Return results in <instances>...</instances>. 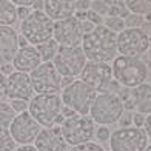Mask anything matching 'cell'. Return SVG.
I'll return each mask as SVG.
<instances>
[{"label":"cell","instance_id":"obj_1","mask_svg":"<svg viewBox=\"0 0 151 151\" xmlns=\"http://www.w3.org/2000/svg\"><path fill=\"white\" fill-rule=\"evenodd\" d=\"M82 50L90 62L108 63L117 52V36L104 25L96 26L90 34H83Z\"/></svg>","mask_w":151,"mask_h":151},{"label":"cell","instance_id":"obj_2","mask_svg":"<svg viewBox=\"0 0 151 151\" xmlns=\"http://www.w3.org/2000/svg\"><path fill=\"white\" fill-rule=\"evenodd\" d=\"M111 70L114 80L125 88H136L145 83L148 76V68L145 62L136 57H116Z\"/></svg>","mask_w":151,"mask_h":151},{"label":"cell","instance_id":"obj_3","mask_svg":"<svg viewBox=\"0 0 151 151\" xmlns=\"http://www.w3.org/2000/svg\"><path fill=\"white\" fill-rule=\"evenodd\" d=\"M62 108L63 104L59 94H37L28 104V113L39 125L50 128L62 114Z\"/></svg>","mask_w":151,"mask_h":151},{"label":"cell","instance_id":"obj_4","mask_svg":"<svg viewBox=\"0 0 151 151\" xmlns=\"http://www.w3.org/2000/svg\"><path fill=\"white\" fill-rule=\"evenodd\" d=\"M97 91L91 88L90 85H86L82 80H74L70 86L63 88L62 93V104L63 106L71 108L76 114L80 116H86L91 109V105L96 99Z\"/></svg>","mask_w":151,"mask_h":151},{"label":"cell","instance_id":"obj_5","mask_svg":"<svg viewBox=\"0 0 151 151\" xmlns=\"http://www.w3.org/2000/svg\"><path fill=\"white\" fill-rule=\"evenodd\" d=\"M54 22L43 11H34L20 23L22 36L28 40V43L42 45L52 37Z\"/></svg>","mask_w":151,"mask_h":151},{"label":"cell","instance_id":"obj_6","mask_svg":"<svg viewBox=\"0 0 151 151\" xmlns=\"http://www.w3.org/2000/svg\"><path fill=\"white\" fill-rule=\"evenodd\" d=\"M90 113H91V119L96 123L111 125L123 116V104L116 94L100 93L96 96Z\"/></svg>","mask_w":151,"mask_h":151},{"label":"cell","instance_id":"obj_7","mask_svg":"<svg viewBox=\"0 0 151 151\" xmlns=\"http://www.w3.org/2000/svg\"><path fill=\"white\" fill-rule=\"evenodd\" d=\"M62 136L66 142V145L77 147L82 143H86L94 136V120L88 116H74V117L65 119L60 125Z\"/></svg>","mask_w":151,"mask_h":151},{"label":"cell","instance_id":"obj_8","mask_svg":"<svg viewBox=\"0 0 151 151\" xmlns=\"http://www.w3.org/2000/svg\"><path fill=\"white\" fill-rule=\"evenodd\" d=\"M52 65L63 77H74L82 73L86 63V57L82 46H59Z\"/></svg>","mask_w":151,"mask_h":151},{"label":"cell","instance_id":"obj_9","mask_svg":"<svg viewBox=\"0 0 151 151\" xmlns=\"http://www.w3.org/2000/svg\"><path fill=\"white\" fill-rule=\"evenodd\" d=\"M147 134L140 128H119L109 136L111 151H145L147 148Z\"/></svg>","mask_w":151,"mask_h":151},{"label":"cell","instance_id":"obj_10","mask_svg":"<svg viewBox=\"0 0 151 151\" xmlns=\"http://www.w3.org/2000/svg\"><path fill=\"white\" fill-rule=\"evenodd\" d=\"M32 91L39 94H57L60 90L62 76L57 73L51 62L40 63L36 70L29 74Z\"/></svg>","mask_w":151,"mask_h":151},{"label":"cell","instance_id":"obj_11","mask_svg":"<svg viewBox=\"0 0 151 151\" xmlns=\"http://www.w3.org/2000/svg\"><path fill=\"white\" fill-rule=\"evenodd\" d=\"M148 48V36L140 28H127L117 36V51L123 57L139 59Z\"/></svg>","mask_w":151,"mask_h":151},{"label":"cell","instance_id":"obj_12","mask_svg":"<svg viewBox=\"0 0 151 151\" xmlns=\"http://www.w3.org/2000/svg\"><path fill=\"white\" fill-rule=\"evenodd\" d=\"M40 125L31 117V114L28 111L17 114L14 120H12L9 127V134L14 139L16 143L20 145H29L31 142L36 140L37 134L40 133Z\"/></svg>","mask_w":151,"mask_h":151},{"label":"cell","instance_id":"obj_13","mask_svg":"<svg viewBox=\"0 0 151 151\" xmlns=\"http://www.w3.org/2000/svg\"><path fill=\"white\" fill-rule=\"evenodd\" d=\"M52 36L60 46H79L83 39V31L77 19L68 17L54 23Z\"/></svg>","mask_w":151,"mask_h":151},{"label":"cell","instance_id":"obj_14","mask_svg":"<svg viewBox=\"0 0 151 151\" xmlns=\"http://www.w3.org/2000/svg\"><path fill=\"white\" fill-rule=\"evenodd\" d=\"M82 82L102 93V90L113 80V70L108 63L104 62H86L80 73Z\"/></svg>","mask_w":151,"mask_h":151},{"label":"cell","instance_id":"obj_15","mask_svg":"<svg viewBox=\"0 0 151 151\" xmlns=\"http://www.w3.org/2000/svg\"><path fill=\"white\" fill-rule=\"evenodd\" d=\"M6 93L11 100H31L32 99V85L29 74L14 71L9 77H6Z\"/></svg>","mask_w":151,"mask_h":151},{"label":"cell","instance_id":"obj_16","mask_svg":"<svg viewBox=\"0 0 151 151\" xmlns=\"http://www.w3.org/2000/svg\"><path fill=\"white\" fill-rule=\"evenodd\" d=\"M34 147L37 148V151H65L66 142L62 136L60 127L40 129V133L34 140Z\"/></svg>","mask_w":151,"mask_h":151},{"label":"cell","instance_id":"obj_17","mask_svg":"<svg viewBox=\"0 0 151 151\" xmlns=\"http://www.w3.org/2000/svg\"><path fill=\"white\" fill-rule=\"evenodd\" d=\"M42 63V59H40V54L37 52V50L34 46H25L20 48L16 52L14 59H12V66L17 73H32L36 68Z\"/></svg>","mask_w":151,"mask_h":151},{"label":"cell","instance_id":"obj_18","mask_svg":"<svg viewBox=\"0 0 151 151\" xmlns=\"http://www.w3.org/2000/svg\"><path fill=\"white\" fill-rule=\"evenodd\" d=\"M17 51L19 46L16 29H12L11 26H0V66L11 63Z\"/></svg>","mask_w":151,"mask_h":151},{"label":"cell","instance_id":"obj_19","mask_svg":"<svg viewBox=\"0 0 151 151\" xmlns=\"http://www.w3.org/2000/svg\"><path fill=\"white\" fill-rule=\"evenodd\" d=\"M43 9H45V14L51 20L56 19L59 22V20L73 17L76 12V6L74 2H68V0H46L43 5Z\"/></svg>","mask_w":151,"mask_h":151},{"label":"cell","instance_id":"obj_20","mask_svg":"<svg viewBox=\"0 0 151 151\" xmlns=\"http://www.w3.org/2000/svg\"><path fill=\"white\" fill-rule=\"evenodd\" d=\"M131 100L139 114H151V85L142 83L133 88Z\"/></svg>","mask_w":151,"mask_h":151},{"label":"cell","instance_id":"obj_21","mask_svg":"<svg viewBox=\"0 0 151 151\" xmlns=\"http://www.w3.org/2000/svg\"><path fill=\"white\" fill-rule=\"evenodd\" d=\"M17 22V6L11 0H0V26H12Z\"/></svg>","mask_w":151,"mask_h":151},{"label":"cell","instance_id":"obj_22","mask_svg":"<svg viewBox=\"0 0 151 151\" xmlns=\"http://www.w3.org/2000/svg\"><path fill=\"white\" fill-rule=\"evenodd\" d=\"M16 117V113L6 102H0V133L8 131L12 120Z\"/></svg>","mask_w":151,"mask_h":151},{"label":"cell","instance_id":"obj_23","mask_svg":"<svg viewBox=\"0 0 151 151\" xmlns=\"http://www.w3.org/2000/svg\"><path fill=\"white\" fill-rule=\"evenodd\" d=\"M36 50L40 54V59L43 60V63H46V62H50V60H52L54 57H56L57 50H59V45H57V42L54 39H51V40H48V42L39 45Z\"/></svg>","mask_w":151,"mask_h":151},{"label":"cell","instance_id":"obj_24","mask_svg":"<svg viewBox=\"0 0 151 151\" xmlns=\"http://www.w3.org/2000/svg\"><path fill=\"white\" fill-rule=\"evenodd\" d=\"M125 6L137 16H143L151 12V0H128L125 2Z\"/></svg>","mask_w":151,"mask_h":151},{"label":"cell","instance_id":"obj_25","mask_svg":"<svg viewBox=\"0 0 151 151\" xmlns=\"http://www.w3.org/2000/svg\"><path fill=\"white\" fill-rule=\"evenodd\" d=\"M108 16H109V17L127 19V17L129 16V12H128V8L125 6V2H120V0H116V2H109Z\"/></svg>","mask_w":151,"mask_h":151},{"label":"cell","instance_id":"obj_26","mask_svg":"<svg viewBox=\"0 0 151 151\" xmlns=\"http://www.w3.org/2000/svg\"><path fill=\"white\" fill-rule=\"evenodd\" d=\"M16 150V142L11 137L9 131L0 133V151H14Z\"/></svg>","mask_w":151,"mask_h":151},{"label":"cell","instance_id":"obj_27","mask_svg":"<svg viewBox=\"0 0 151 151\" xmlns=\"http://www.w3.org/2000/svg\"><path fill=\"white\" fill-rule=\"evenodd\" d=\"M105 26L109 29V31H113V32H116V31H123L125 29V22H123V19H120V17H108L106 20H105Z\"/></svg>","mask_w":151,"mask_h":151},{"label":"cell","instance_id":"obj_28","mask_svg":"<svg viewBox=\"0 0 151 151\" xmlns=\"http://www.w3.org/2000/svg\"><path fill=\"white\" fill-rule=\"evenodd\" d=\"M91 8L96 14H99L100 17L108 14V9H109V2H104V0H94L91 2Z\"/></svg>","mask_w":151,"mask_h":151},{"label":"cell","instance_id":"obj_29","mask_svg":"<svg viewBox=\"0 0 151 151\" xmlns=\"http://www.w3.org/2000/svg\"><path fill=\"white\" fill-rule=\"evenodd\" d=\"M123 22H125V26H128V28H131V29H133V28H140L145 20H143V16L129 14L125 20H123Z\"/></svg>","mask_w":151,"mask_h":151},{"label":"cell","instance_id":"obj_30","mask_svg":"<svg viewBox=\"0 0 151 151\" xmlns=\"http://www.w3.org/2000/svg\"><path fill=\"white\" fill-rule=\"evenodd\" d=\"M70 151H105V150L94 142H86V143H82V145L73 147Z\"/></svg>","mask_w":151,"mask_h":151},{"label":"cell","instance_id":"obj_31","mask_svg":"<svg viewBox=\"0 0 151 151\" xmlns=\"http://www.w3.org/2000/svg\"><path fill=\"white\" fill-rule=\"evenodd\" d=\"M9 106L12 108V111H14V113H19V114H20V113H25L26 109H28V102L14 99V100H11Z\"/></svg>","mask_w":151,"mask_h":151},{"label":"cell","instance_id":"obj_32","mask_svg":"<svg viewBox=\"0 0 151 151\" xmlns=\"http://www.w3.org/2000/svg\"><path fill=\"white\" fill-rule=\"evenodd\" d=\"M8 99V93H6V77L0 73V102H5Z\"/></svg>","mask_w":151,"mask_h":151},{"label":"cell","instance_id":"obj_33","mask_svg":"<svg viewBox=\"0 0 151 151\" xmlns=\"http://www.w3.org/2000/svg\"><path fill=\"white\" fill-rule=\"evenodd\" d=\"M96 136H97V139L100 142H106L109 139V136H111V133H109V129L106 127H100L97 131H96Z\"/></svg>","mask_w":151,"mask_h":151},{"label":"cell","instance_id":"obj_34","mask_svg":"<svg viewBox=\"0 0 151 151\" xmlns=\"http://www.w3.org/2000/svg\"><path fill=\"white\" fill-rule=\"evenodd\" d=\"M86 20H88V22H91L94 26H100V23H102V20H104V19H102L99 14H96L94 11H88Z\"/></svg>","mask_w":151,"mask_h":151},{"label":"cell","instance_id":"obj_35","mask_svg":"<svg viewBox=\"0 0 151 151\" xmlns=\"http://www.w3.org/2000/svg\"><path fill=\"white\" fill-rule=\"evenodd\" d=\"M117 97L122 100V104H123V102H127L128 99H131V91H129V88H125V86L120 88L119 93H117Z\"/></svg>","mask_w":151,"mask_h":151},{"label":"cell","instance_id":"obj_36","mask_svg":"<svg viewBox=\"0 0 151 151\" xmlns=\"http://www.w3.org/2000/svg\"><path fill=\"white\" fill-rule=\"evenodd\" d=\"M74 6H76V11H86L91 6V2H88V0H77V2H74Z\"/></svg>","mask_w":151,"mask_h":151},{"label":"cell","instance_id":"obj_37","mask_svg":"<svg viewBox=\"0 0 151 151\" xmlns=\"http://www.w3.org/2000/svg\"><path fill=\"white\" fill-rule=\"evenodd\" d=\"M0 73H2L5 77H9V76L14 73V66H12V63H5L0 66Z\"/></svg>","mask_w":151,"mask_h":151},{"label":"cell","instance_id":"obj_38","mask_svg":"<svg viewBox=\"0 0 151 151\" xmlns=\"http://www.w3.org/2000/svg\"><path fill=\"white\" fill-rule=\"evenodd\" d=\"M31 14V11H29V8H23V6H19L17 8V19H20L23 22V20L26 19Z\"/></svg>","mask_w":151,"mask_h":151},{"label":"cell","instance_id":"obj_39","mask_svg":"<svg viewBox=\"0 0 151 151\" xmlns=\"http://www.w3.org/2000/svg\"><path fill=\"white\" fill-rule=\"evenodd\" d=\"M119 120H120V128H128L129 125H131V122H133V116L131 114H125V116H122Z\"/></svg>","mask_w":151,"mask_h":151},{"label":"cell","instance_id":"obj_40","mask_svg":"<svg viewBox=\"0 0 151 151\" xmlns=\"http://www.w3.org/2000/svg\"><path fill=\"white\" fill-rule=\"evenodd\" d=\"M133 122H134L136 128H140V127H143V123H145V117H143V114L136 113V114L133 116Z\"/></svg>","mask_w":151,"mask_h":151},{"label":"cell","instance_id":"obj_41","mask_svg":"<svg viewBox=\"0 0 151 151\" xmlns=\"http://www.w3.org/2000/svg\"><path fill=\"white\" fill-rule=\"evenodd\" d=\"M80 26H82V31H83V34H90L96 26L91 23V22H88V20H85V22H80Z\"/></svg>","mask_w":151,"mask_h":151},{"label":"cell","instance_id":"obj_42","mask_svg":"<svg viewBox=\"0 0 151 151\" xmlns=\"http://www.w3.org/2000/svg\"><path fill=\"white\" fill-rule=\"evenodd\" d=\"M145 134H147V139H148V142H151V114L148 116V117L145 119Z\"/></svg>","mask_w":151,"mask_h":151},{"label":"cell","instance_id":"obj_43","mask_svg":"<svg viewBox=\"0 0 151 151\" xmlns=\"http://www.w3.org/2000/svg\"><path fill=\"white\" fill-rule=\"evenodd\" d=\"M62 116H63L65 119H70V117H74V116H77V114H76V111H73L71 108L63 106L62 108Z\"/></svg>","mask_w":151,"mask_h":151},{"label":"cell","instance_id":"obj_44","mask_svg":"<svg viewBox=\"0 0 151 151\" xmlns=\"http://www.w3.org/2000/svg\"><path fill=\"white\" fill-rule=\"evenodd\" d=\"M86 14H88V11H76L73 17L77 19L79 22H85V20H86Z\"/></svg>","mask_w":151,"mask_h":151},{"label":"cell","instance_id":"obj_45","mask_svg":"<svg viewBox=\"0 0 151 151\" xmlns=\"http://www.w3.org/2000/svg\"><path fill=\"white\" fill-rule=\"evenodd\" d=\"M73 82H74V77H62L60 86H62V88H66V86H70Z\"/></svg>","mask_w":151,"mask_h":151},{"label":"cell","instance_id":"obj_46","mask_svg":"<svg viewBox=\"0 0 151 151\" xmlns=\"http://www.w3.org/2000/svg\"><path fill=\"white\" fill-rule=\"evenodd\" d=\"M43 5H45V2H42V0H32L34 11H42L43 9Z\"/></svg>","mask_w":151,"mask_h":151},{"label":"cell","instance_id":"obj_47","mask_svg":"<svg viewBox=\"0 0 151 151\" xmlns=\"http://www.w3.org/2000/svg\"><path fill=\"white\" fill-rule=\"evenodd\" d=\"M17 46L19 48H25V46H28V40H26L22 34L20 36H17Z\"/></svg>","mask_w":151,"mask_h":151},{"label":"cell","instance_id":"obj_48","mask_svg":"<svg viewBox=\"0 0 151 151\" xmlns=\"http://www.w3.org/2000/svg\"><path fill=\"white\" fill-rule=\"evenodd\" d=\"M140 29H142L143 32H145L147 36H148V34L151 36V22H143V25L140 26Z\"/></svg>","mask_w":151,"mask_h":151},{"label":"cell","instance_id":"obj_49","mask_svg":"<svg viewBox=\"0 0 151 151\" xmlns=\"http://www.w3.org/2000/svg\"><path fill=\"white\" fill-rule=\"evenodd\" d=\"M14 151H37V148L32 147V145H20V147L16 148Z\"/></svg>","mask_w":151,"mask_h":151},{"label":"cell","instance_id":"obj_50","mask_svg":"<svg viewBox=\"0 0 151 151\" xmlns=\"http://www.w3.org/2000/svg\"><path fill=\"white\" fill-rule=\"evenodd\" d=\"M134 108V104L131 99H128L127 102H123V109H128V111H131V109Z\"/></svg>","mask_w":151,"mask_h":151},{"label":"cell","instance_id":"obj_51","mask_svg":"<svg viewBox=\"0 0 151 151\" xmlns=\"http://www.w3.org/2000/svg\"><path fill=\"white\" fill-rule=\"evenodd\" d=\"M147 16V22H151V12H148V14H145Z\"/></svg>","mask_w":151,"mask_h":151},{"label":"cell","instance_id":"obj_52","mask_svg":"<svg viewBox=\"0 0 151 151\" xmlns=\"http://www.w3.org/2000/svg\"><path fill=\"white\" fill-rule=\"evenodd\" d=\"M148 43H150V46H151V36H148Z\"/></svg>","mask_w":151,"mask_h":151},{"label":"cell","instance_id":"obj_53","mask_svg":"<svg viewBox=\"0 0 151 151\" xmlns=\"http://www.w3.org/2000/svg\"><path fill=\"white\" fill-rule=\"evenodd\" d=\"M145 151H151V145H150V147H147V148H145Z\"/></svg>","mask_w":151,"mask_h":151},{"label":"cell","instance_id":"obj_54","mask_svg":"<svg viewBox=\"0 0 151 151\" xmlns=\"http://www.w3.org/2000/svg\"><path fill=\"white\" fill-rule=\"evenodd\" d=\"M148 56H150V59H151V50L148 51Z\"/></svg>","mask_w":151,"mask_h":151}]
</instances>
